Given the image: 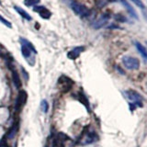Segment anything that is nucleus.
Segmentation results:
<instances>
[{
  "instance_id": "4468645a",
  "label": "nucleus",
  "mask_w": 147,
  "mask_h": 147,
  "mask_svg": "<svg viewBox=\"0 0 147 147\" xmlns=\"http://www.w3.org/2000/svg\"><path fill=\"white\" fill-rule=\"evenodd\" d=\"M14 8H15V10L20 14V15L23 18H25V20H31L32 18H31V17L30 16V14L29 13H27L24 9H22L21 7H17V6H15L14 7Z\"/></svg>"
},
{
  "instance_id": "6e6552de",
  "label": "nucleus",
  "mask_w": 147,
  "mask_h": 147,
  "mask_svg": "<svg viewBox=\"0 0 147 147\" xmlns=\"http://www.w3.org/2000/svg\"><path fill=\"white\" fill-rule=\"evenodd\" d=\"M109 18L110 16L109 15V14H103L102 16H101L98 20H96L95 23L93 24V27H94V29H100V28H102L104 27L106 24L108 23L109 20Z\"/></svg>"
},
{
  "instance_id": "9d476101",
  "label": "nucleus",
  "mask_w": 147,
  "mask_h": 147,
  "mask_svg": "<svg viewBox=\"0 0 147 147\" xmlns=\"http://www.w3.org/2000/svg\"><path fill=\"white\" fill-rule=\"evenodd\" d=\"M121 1V3L123 5L124 7H125V8L127 9V11L129 12V14L132 17V18H134L135 20H138V15H137V12L135 11V9L133 8L130 4H129L126 0H119Z\"/></svg>"
},
{
  "instance_id": "f8f14e48",
  "label": "nucleus",
  "mask_w": 147,
  "mask_h": 147,
  "mask_svg": "<svg viewBox=\"0 0 147 147\" xmlns=\"http://www.w3.org/2000/svg\"><path fill=\"white\" fill-rule=\"evenodd\" d=\"M96 140H98V136H96V133H95V132L86 133V137L84 139V142H83V144H92V142H96Z\"/></svg>"
},
{
  "instance_id": "a211bd4d",
  "label": "nucleus",
  "mask_w": 147,
  "mask_h": 147,
  "mask_svg": "<svg viewBox=\"0 0 147 147\" xmlns=\"http://www.w3.org/2000/svg\"><path fill=\"white\" fill-rule=\"evenodd\" d=\"M40 109H41V110H42L43 113H47L48 112L49 104H48V102L45 99L41 100V102H40Z\"/></svg>"
},
{
  "instance_id": "9b49d317",
  "label": "nucleus",
  "mask_w": 147,
  "mask_h": 147,
  "mask_svg": "<svg viewBox=\"0 0 147 147\" xmlns=\"http://www.w3.org/2000/svg\"><path fill=\"white\" fill-rule=\"evenodd\" d=\"M135 46L138 50V52H139L140 54L142 56V58H144L147 62V50H146V48L142 43H140L139 41H135Z\"/></svg>"
},
{
  "instance_id": "412c9836",
  "label": "nucleus",
  "mask_w": 147,
  "mask_h": 147,
  "mask_svg": "<svg viewBox=\"0 0 147 147\" xmlns=\"http://www.w3.org/2000/svg\"><path fill=\"white\" fill-rule=\"evenodd\" d=\"M0 21H1L3 24L5 25V26H7V28H12V25H11V23L9 22L8 20H5V18H3V17H1L0 16Z\"/></svg>"
},
{
  "instance_id": "ddd939ff",
  "label": "nucleus",
  "mask_w": 147,
  "mask_h": 147,
  "mask_svg": "<svg viewBox=\"0 0 147 147\" xmlns=\"http://www.w3.org/2000/svg\"><path fill=\"white\" fill-rule=\"evenodd\" d=\"M12 80L15 86L17 87L18 89H20V87L21 86V83H20V76H18V73L16 70H12Z\"/></svg>"
},
{
  "instance_id": "dca6fc26",
  "label": "nucleus",
  "mask_w": 147,
  "mask_h": 147,
  "mask_svg": "<svg viewBox=\"0 0 147 147\" xmlns=\"http://www.w3.org/2000/svg\"><path fill=\"white\" fill-rule=\"evenodd\" d=\"M20 42H21V45L26 46V47H27V48H29L32 53H37V51H36V49L34 48V46L32 45V43L30 42V41L28 40H26V39H24V38H20Z\"/></svg>"
},
{
  "instance_id": "39448f33",
  "label": "nucleus",
  "mask_w": 147,
  "mask_h": 147,
  "mask_svg": "<svg viewBox=\"0 0 147 147\" xmlns=\"http://www.w3.org/2000/svg\"><path fill=\"white\" fill-rule=\"evenodd\" d=\"M28 99V94L25 90H20L18 95V98L16 99V103H15V109L16 111H20L21 109L24 107Z\"/></svg>"
},
{
  "instance_id": "aec40b11",
  "label": "nucleus",
  "mask_w": 147,
  "mask_h": 147,
  "mask_svg": "<svg viewBox=\"0 0 147 147\" xmlns=\"http://www.w3.org/2000/svg\"><path fill=\"white\" fill-rule=\"evenodd\" d=\"M131 1H132L133 3H134L136 6H138L140 8L142 9H144L145 8V6H144V4L142 3V0H131Z\"/></svg>"
},
{
  "instance_id": "f03ea898",
  "label": "nucleus",
  "mask_w": 147,
  "mask_h": 147,
  "mask_svg": "<svg viewBox=\"0 0 147 147\" xmlns=\"http://www.w3.org/2000/svg\"><path fill=\"white\" fill-rule=\"evenodd\" d=\"M71 8L73 9L74 12H75L76 15L80 16V17L86 18L90 15V11L88 8H87L86 6H84V5H82L81 3L75 1V0H73L71 2Z\"/></svg>"
},
{
  "instance_id": "f3484780",
  "label": "nucleus",
  "mask_w": 147,
  "mask_h": 147,
  "mask_svg": "<svg viewBox=\"0 0 147 147\" xmlns=\"http://www.w3.org/2000/svg\"><path fill=\"white\" fill-rule=\"evenodd\" d=\"M21 53H22V55L24 56V58L26 59V60H28V59H30V56H31V51L29 49V48H27L26 46H24V45H21Z\"/></svg>"
},
{
  "instance_id": "2eb2a0df",
  "label": "nucleus",
  "mask_w": 147,
  "mask_h": 147,
  "mask_svg": "<svg viewBox=\"0 0 147 147\" xmlns=\"http://www.w3.org/2000/svg\"><path fill=\"white\" fill-rule=\"evenodd\" d=\"M18 123L16 122L14 123L12 127L10 128V130H9V131L7 132V138L8 139H12V138H14V136L16 135V133L18 132Z\"/></svg>"
},
{
  "instance_id": "f257e3e1",
  "label": "nucleus",
  "mask_w": 147,
  "mask_h": 147,
  "mask_svg": "<svg viewBox=\"0 0 147 147\" xmlns=\"http://www.w3.org/2000/svg\"><path fill=\"white\" fill-rule=\"evenodd\" d=\"M57 86L59 87V89L62 92L66 93V92L70 91L72 89V87L74 86V81L71 79V78H69L68 76L63 75L58 78Z\"/></svg>"
},
{
  "instance_id": "20e7f679",
  "label": "nucleus",
  "mask_w": 147,
  "mask_h": 147,
  "mask_svg": "<svg viewBox=\"0 0 147 147\" xmlns=\"http://www.w3.org/2000/svg\"><path fill=\"white\" fill-rule=\"evenodd\" d=\"M70 140L67 134L63 132H58L53 139V147H64L66 142Z\"/></svg>"
},
{
  "instance_id": "1a4fd4ad",
  "label": "nucleus",
  "mask_w": 147,
  "mask_h": 147,
  "mask_svg": "<svg viewBox=\"0 0 147 147\" xmlns=\"http://www.w3.org/2000/svg\"><path fill=\"white\" fill-rule=\"evenodd\" d=\"M84 51H85L84 46H78V47L74 48L72 51H70V52L67 53V57L71 60H76L80 55V53L84 52Z\"/></svg>"
},
{
  "instance_id": "7ed1b4c3",
  "label": "nucleus",
  "mask_w": 147,
  "mask_h": 147,
  "mask_svg": "<svg viewBox=\"0 0 147 147\" xmlns=\"http://www.w3.org/2000/svg\"><path fill=\"white\" fill-rule=\"evenodd\" d=\"M122 63L125 68L129 70H137L140 67V61L135 57L124 56L122 58Z\"/></svg>"
},
{
  "instance_id": "0eeeda50",
  "label": "nucleus",
  "mask_w": 147,
  "mask_h": 147,
  "mask_svg": "<svg viewBox=\"0 0 147 147\" xmlns=\"http://www.w3.org/2000/svg\"><path fill=\"white\" fill-rule=\"evenodd\" d=\"M33 11L35 12H38L39 15L44 18V20H48V18H51V16H52V12H51L49 9H47L45 7H37L35 6L34 8H33Z\"/></svg>"
},
{
  "instance_id": "423d86ee",
  "label": "nucleus",
  "mask_w": 147,
  "mask_h": 147,
  "mask_svg": "<svg viewBox=\"0 0 147 147\" xmlns=\"http://www.w3.org/2000/svg\"><path fill=\"white\" fill-rule=\"evenodd\" d=\"M125 95L128 98V99H130L132 102H142V96L133 89L127 90L125 92Z\"/></svg>"
},
{
  "instance_id": "6ab92c4d",
  "label": "nucleus",
  "mask_w": 147,
  "mask_h": 147,
  "mask_svg": "<svg viewBox=\"0 0 147 147\" xmlns=\"http://www.w3.org/2000/svg\"><path fill=\"white\" fill-rule=\"evenodd\" d=\"M40 3V0H24V4L27 7H32L36 6L37 4Z\"/></svg>"
}]
</instances>
